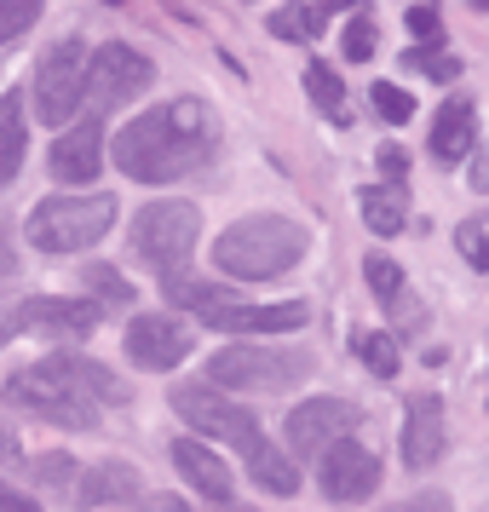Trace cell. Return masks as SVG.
I'll list each match as a JSON object with an SVG mask.
<instances>
[{"mask_svg": "<svg viewBox=\"0 0 489 512\" xmlns=\"http://www.w3.org/2000/svg\"><path fill=\"white\" fill-rule=\"evenodd\" d=\"M213 144H219V127H213L208 104L173 98V104L133 116L116 133V167L139 185H173V179L213 162Z\"/></svg>", "mask_w": 489, "mask_h": 512, "instance_id": "cell-1", "label": "cell"}, {"mask_svg": "<svg viewBox=\"0 0 489 512\" xmlns=\"http://www.w3.org/2000/svg\"><path fill=\"white\" fill-rule=\"evenodd\" d=\"M6 397L29 415L52 420V426L93 432L104 403H127V386L81 351H52V357H41V363H29L6 380Z\"/></svg>", "mask_w": 489, "mask_h": 512, "instance_id": "cell-2", "label": "cell"}, {"mask_svg": "<svg viewBox=\"0 0 489 512\" xmlns=\"http://www.w3.org/2000/svg\"><path fill=\"white\" fill-rule=\"evenodd\" d=\"M311 248V236L305 225L294 219H282V213H248V219H236L219 231L213 242V265L236 282H271L282 271H294Z\"/></svg>", "mask_w": 489, "mask_h": 512, "instance_id": "cell-3", "label": "cell"}, {"mask_svg": "<svg viewBox=\"0 0 489 512\" xmlns=\"http://www.w3.org/2000/svg\"><path fill=\"white\" fill-rule=\"evenodd\" d=\"M317 374V357L300 346H225L208 363V386L219 392H288Z\"/></svg>", "mask_w": 489, "mask_h": 512, "instance_id": "cell-4", "label": "cell"}, {"mask_svg": "<svg viewBox=\"0 0 489 512\" xmlns=\"http://www.w3.org/2000/svg\"><path fill=\"white\" fill-rule=\"evenodd\" d=\"M116 225V196H47L29 213V242L41 254H75V248H93L98 236Z\"/></svg>", "mask_w": 489, "mask_h": 512, "instance_id": "cell-5", "label": "cell"}, {"mask_svg": "<svg viewBox=\"0 0 489 512\" xmlns=\"http://www.w3.org/2000/svg\"><path fill=\"white\" fill-rule=\"evenodd\" d=\"M202 236V213L196 202H150V208L133 219V259L150 265V271H185L190 248Z\"/></svg>", "mask_w": 489, "mask_h": 512, "instance_id": "cell-6", "label": "cell"}, {"mask_svg": "<svg viewBox=\"0 0 489 512\" xmlns=\"http://www.w3.org/2000/svg\"><path fill=\"white\" fill-rule=\"evenodd\" d=\"M173 409H179V420H185L190 432H208V438L231 443V449H254L259 443V420L236 403L231 392H219V386H173Z\"/></svg>", "mask_w": 489, "mask_h": 512, "instance_id": "cell-7", "label": "cell"}, {"mask_svg": "<svg viewBox=\"0 0 489 512\" xmlns=\"http://www.w3.org/2000/svg\"><path fill=\"white\" fill-rule=\"evenodd\" d=\"M81 87H87V41H52L41 70H35V116L47 127H64V121L81 110Z\"/></svg>", "mask_w": 489, "mask_h": 512, "instance_id": "cell-8", "label": "cell"}, {"mask_svg": "<svg viewBox=\"0 0 489 512\" xmlns=\"http://www.w3.org/2000/svg\"><path fill=\"white\" fill-rule=\"evenodd\" d=\"M150 81H156V64H150L144 52H133L127 41H110V47L87 52V87H81V98H87L93 110H121V104H133Z\"/></svg>", "mask_w": 489, "mask_h": 512, "instance_id": "cell-9", "label": "cell"}, {"mask_svg": "<svg viewBox=\"0 0 489 512\" xmlns=\"http://www.w3.org/2000/svg\"><path fill=\"white\" fill-rule=\"evenodd\" d=\"M363 426V409L357 403H346V397H311V403H300L294 415H288V449L300 455V461H317L334 438H346V432H357Z\"/></svg>", "mask_w": 489, "mask_h": 512, "instance_id": "cell-10", "label": "cell"}, {"mask_svg": "<svg viewBox=\"0 0 489 512\" xmlns=\"http://www.w3.org/2000/svg\"><path fill=\"white\" fill-rule=\"evenodd\" d=\"M317 478H323V495L328 501H369L374 484H380V461L363 438H334L317 461Z\"/></svg>", "mask_w": 489, "mask_h": 512, "instance_id": "cell-11", "label": "cell"}, {"mask_svg": "<svg viewBox=\"0 0 489 512\" xmlns=\"http://www.w3.org/2000/svg\"><path fill=\"white\" fill-rule=\"evenodd\" d=\"M121 346H127V357H133L139 369L162 374V369H179L190 357V334H185V323H173V317H133Z\"/></svg>", "mask_w": 489, "mask_h": 512, "instance_id": "cell-12", "label": "cell"}, {"mask_svg": "<svg viewBox=\"0 0 489 512\" xmlns=\"http://www.w3.org/2000/svg\"><path fill=\"white\" fill-rule=\"evenodd\" d=\"M208 328H219V334H294V328L311 323V305L305 300H288V305H213L208 317H202Z\"/></svg>", "mask_w": 489, "mask_h": 512, "instance_id": "cell-13", "label": "cell"}, {"mask_svg": "<svg viewBox=\"0 0 489 512\" xmlns=\"http://www.w3.org/2000/svg\"><path fill=\"white\" fill-rule=\"evenodd\" d=\"M403 461L415 466H432L443 455V443H449V426H443V397L438 392H415L403 403Z\"/></svg>", "mask_w": 489, "mask_h": 512, "instance_id": "cell-14", "label": "cell"}, {"mask_svg": "<svg viewBox=\"0 0 489 512\" xmlns=\"http://www.w3.org/2000/svg\"><path fill=\"white\" fill-rule=\"evenodd\" d=\"M98 167H104V121L87 116L52 144V179H64V185H93Z\"/></svg>", "mask_w": 489, "mask_h": 512, "instance_id": "cell-15", "label": "cell"}, {"mask_svg": "<svg viewBox=\"0 0 489 512\" xmlns=\"http://www.w3.org/2000/svg\"><path fill=\"white\" fill-rule=\"evenodd\" d=\"M173 466H179V478H190V489L196 495H208V501H231V466H225V455H213L202 438H179L173 443Z\"/></svg>", "mask_w": 489, "mask_h": 512, "instance_id": "cell-16", "label": "cell"}, {"mask_svg": "<svg viewBox=\"0 0 489 512\" xmlns=\"http://www.w3.org/2000/svg\"><path fill=\"white\" fill-rule=\"evenodd\" d=\"M139 495V472L121 461L104 466H75V484H70V507H104V501H133Z\"/></svg>", "mask_w": 489, "mask_h": 512, "instance_id": "cell-17", "label": "cell"}, {"mask_svg": "<svg viewBox=\"0 0 489 512\" xmlns=\"http://www.w3.org/2000/svg\"><path fill=\"white\" fill-rule=\"evenodd\" d=\"M104 305L98 300H24V328H52V334H93Z\"/></svg>", "mask_w": 489, "mask_h": 512, "instance_id": "cell-18", "label": "cell"}, {"mask_svg": "<svg viewBox=\"0 0 489 512\" xmlns=\"http://www.w3.org/2000/svg\"><path fill=\"white\" fill-rule=\"evenodd\" d=\"M472 139H478V104H466V98H449L432 121V156L438 162H461L472 156Z\"/></svg>", "mask_w": 489, "mask_h": 512, "instance_id": "cell-19", "label": "cell"}, {"mask_svg": "<svg viewBox=\"0 0 489 512\" xmlns=\"http://www.w3.org/2000/svg\"><path fill=\"white\" fill-rule=\"evenodd\" d=\"M357 213H363V225L374 236H397L409 225V202H403L397 185H363L357 190Z\"/></svg>", "mask_w": 489, "mask_h": 512, "instance_id": "cell-20", "label": "cell"}, {"mask_svg": "<svg viewBox=\"0 0 489 512\" xmlns=\"http://www.w3.org/2000/svg\"><path fill=\"white\" fill-rule=\"evenodd\" d=\"M24 98L18 93H0V190L18 179V167H24Z\"/></svg>", "mask_w": 489, "mask_h": 512, "instance_id": "cell-21", "label": "cell"}, {"mask_svg": "<svg viewBox=\"0 0 489 512\" xmlns=\"http://www.w3.org/2000/svg\"><path fill=\"white\" fill-rule=\"evenodd\" d=\"M162 300L185 305V311H196V317H208L213 305H225L231 294L213 288V282H202V277H185V271H162Z\"/></svg>", "mask_w": 489, "mask_h": 512, "instance_id": "cell-22", "label": "cell"}, {"mask_svg": "<svg viewBox=\"0 0 489 512\" xmlns=\"http://www.w3.org/2000/svg\"><path fill=\"white\" fill-rule=\"evenodd\" d=\"M248 472H254V484L271 489V495H294V489H300V472H294V461H288V455H277L265 438L248 449Z\"/></svg>", "mask_w": 489, "mask_h": 512, "instance_id": "cell-23", "label": "cell"}, {"mask_svg": "<svg viewBox=\"0 0 489 512\" xmlns=\"http://www.w3.org/2000/svg\"><path fill=\"white\" fill-rule=\"evenodd\" d=\"M351 357H357L374 380H392L397 374V340L380 334V328H357V334H351Z\"/></svg>", "mask_w": 489, "mask_h": 512, "instance_id": "cell-24", "label": "cell"}, {"mask_svg": "<svg viewBox=\"0 0 489 512\" xmlns=\"http://www.w3.org/2000/svg\"><path fill=\"white\" fill-rule=\"evenodd\" d=\"M305 93L317 98V110H328V121H346V87L328 64H305Z\"/></svg>", "mask_w": 489, "mask_h": 512, "instance_id": "cell-25", "label": "cell"}, {"mask_svg": "<svg viewBox=\"0 0 489 512\" xmlns=\"http://www.w3.org/2000/svg\"><path fill=\"white\" fill-rule=\"evenodd\" d=\"M369 104L380 110V121H392V127H403V121L415 116V98L403 93V87H392V81H374V87H369Z\"/></svg>", "mask_w": 489, "mask_h": 512, "instance_id": "cell-26", "label": "cell"}, {"mask_svg": "<svg viewBox=\"0 0 489 512\" xmlns=\"http://www.w3.org/2000/svg\"><path fill=\"white\" fill-rule=\"evenodd\" d=\"M81 288H87V294H98V305H127V300H133V288H127V282H121V271H110V265H87Z\"/></svg>", "mask_w": 489, "mask_h": 512, "instance_id": "cell-27", "label": "cell"}, {"mask_svg": "<svg viewBox=\"0 0 489 512\" xmlns=\"http://www.w3.org/2000/svg\"><path fill=\"white\" fill-rule=\"evenodd\" d=\"M363 277H369L374 300L386 305V311H392V305L403 300V271H397L392 259H369V265H363Z\"/></svg>", "mask_w": 489, "mask_h": 512, "instance_id": "cell-28", "label": "cell"}, {"mask_svg": "<svg viewBox=\"0 0 489 512\" xmlns=\"http://www.w3.org/2000/svg\"><path fill=\"white\" fill-rule=\"evenodd\" d=\"M403 64H415V70L432 75V81H455V75H461V58L438 52V41H432V47H409L403 52Z\"/></svg>", "mask_w": 489, "mask_h": 512, "instance_id": "cell-29", "label": "cell"}, {"mask_svg": "<svg viewBox=\"0 0 489 512\" xmlns=\"http://www.w3.org/2000/svg\"><path fill=\"white\" fill-rule=\"evenodd\" d=\"M374 47H380V29H374V18L357 6V18H351V29H346V58L351 64H369Z\"/></svg>", "mask_w": 489, "mask_h": 512, "instance_id": "cell-30", "label": "cell"}, {"mask_svg": "<svg viewBox=\"0 0 489 512\" xmlns=\"http://www.w3.org/2000/svg\"><path fill=\"white\" fill-rule=\"evenodd\" d=\"M35 18H41V0H0V47L18 41Z\"/></svg>", "mask_w": 489, "mask_h": 512, "instance_id": "cell-31", "label": "cell"}, {"mask_svg": "<svg viewBox=\"0 0 489 512\" xmlns=\"http://www.w3.org/2000/svg\"><path fill=\"white\" fill-rule=\"evenodd\" d=\"M75 466H81V461H70V455H41V466H35V472H41V484H47L52 495H64V501H70Z\"/></svg>", "mask_w": 489, "mask_h": 512, "instance_id": "cell-32", "label": "cell"}, {"mask_svg": "<svg viewBox=\"0 0 489 512\" xmlns=\"http://www.w3.org/2000/svg\"><path fill=\"white\" fill-rule=\"evenodd\" d=\"M455 248H461V259L472 271H484V219H461L455 225Z\"/></svg>", "mask_w": 489, "mask_h": 512, "instance_id": "cell-33", "label": "cell"}, {"mask_svg": "<svg viewBox=\"0 0 489 512\" xmlns=\"http://www.w3.org/2000/svg\"><path fill=\"white\" fill-rule=\"evenodd\" d=\"M374 162H380V173H386L392 185L409 179V150H403V144H380V150H374Z\"/></svg>", "mask_w": 489, "mask_h": 512, "instance_id": "cell-34", "label": "cell"}, {"mask_svg": "<svg viewBox=\"0 0 489 512\" xmlns=\"http://www.w3.org/2000/svg\"><path fill=\"white\" fill-rule=\"evenodd\" d=\"M409 35H415L420 47H432V41H438V35H443L438 12H432V6H415V12H409Z\"/></svg>", "mask_w": 489, "mask_h": 512, "instance_id": "cell-35", "label": "cell"}, {"mask_svg": "<svg viewBox=\"0 0 489 512\" xmlns=\"http://www.w3.org/2000/svg\"><path fill=\"white\" fill-rule=\"evenodd\" d=\"M18 271V242H12V219L0 213V277H12Z\"/></svg>", "mask_w": 489, "mask_h": 512, "instance_id": "cell-36", "label": "cell"}, {"mask_svg": "<svg viewBox=\"0 0 489 512\" xmlns=\"http://www.w3.org/2000/svg\"><path fill=\"white\" fill-rule=\"evenodd\" d=\"M24 328V300H0V346Z\"/></svg>", "mask_w": 489, "mask_h": 512, "instance_id": "cell-37", "label": "cell"}, {"mask_svg": "<svg viewBox=\"0 0 489 512\" xmlns=\"http://www.w3.org/2000/svg\"><path fill=\"white\" fill-rule=\"evenodd\" d=\"M386 512H449V501L443 495H409V501H397V507Z\"/></svg>", "mask_w": 489, "mask_h": 512, "instance_id": "cell-38", "label": "cell"}, {"mask_svg": "<svg viewBox=\"0 0 489 512\" xmlns=\"http://www.w3.org/2000/svg\"><path fill=\"white\" fill-rule=\"evenodd\" d=\"M0 512H41L35 501H29L24 489H12V484H0Z\"/></svg>", "mask_w": 489, "mask_h": 512, "instance_id": "cell-39", "label": "cell"}, {"mask_svg": "<svg viewBox=\"0 0 489 512\" xmlns=\"http://www.w3.org/2000/svg\"><path fill=\"white\" fill-rule=\"evenodd\" d=\"M150 512H196V507H185L179 495H156V501H150Z\"/></svg>", "mask_w": 489, "mask_h": 512, "instance_id": "cell-40", "label": "cell"}, {"mask_svg": "<svg viewBox=\"0 0 489 512\" xmlns=\"http://www.w3.org/2000/svg\"><path fill=\"white\" fill-rule=\"evenodd\" d=\"M340 6H363V0H323V12H340Z\"/></svg>", "mask_w": 489, "mask_h": 512, "instance_id": "cell-41", "label": "cell"}, {"mask_svg": "<svg viewBox=\"0 0 489 512\" xmlns=\"http://www.w3.org/2000/svg\"><path fill=\"white\" fill-rule=\"evenodd\" d=\"M219 507H225V512H248V507H236V501H219Z\"/></svg>", "mask_w": 489, "mask_h": 512, "instance_id": "cell-42", "label": "cell"}, {"mask_svg": "<svg viewBox=\"0 0 489 512\" xmlns=\"http://www.w3.org/2000/svg\"><path fill=\"white\" fill-rule=\"evenodd\" d=\"M104 6H127V0H104Z\"/></svg>", "mask_w": 489, "mask_h": 512, "instance_id": "cell-43", "label": "cell"}]
</instances>
